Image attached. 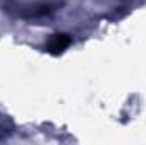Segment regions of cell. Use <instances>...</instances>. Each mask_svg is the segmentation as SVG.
Listing matches in <instances>:
<instances>
[{
  "mask_svg": "<svg viewBox=\"0 0 146 145\" xmlns=\"http://www.w3.org/2000/svg\"><path fill=\"white\" fill-rule=\"evenodd\" d=\"M70 43H72V39H70L68 34H54L51 38L49 44H48V50L56 55V53H61L65 48H68Z\"/></svg>",
  "mask_w": 146,
  "mask_h": 145,
  "instance_id": "6da1fadb",
  "label": "cell"
}]
</instances>
